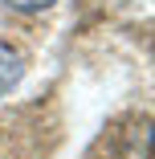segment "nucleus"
Here are the masks:
<instances>
[{"label": "nucleus", "mask_w": 155, "mask_h": 159, "mask_svg": "<svg viewBox=\"0 0 155 159\" xmlns=\"http://www.w3.org/2000/svg\"><path fill=\"white\" fill-rule=\"evenodd\" d=\"M25 78V57L8 45V41H0V98L4 94H12Z\"/></svg>", "instance_id": "f257e3e1"}, {"label": "nucleus", "mask_w": 155, "mask_h": 159, "mask_svg": "<svg viewBox=\"0 0 155 159\" xmlns=\"http://www.w3.org/2000/svg\"><path fill=\"white\" fill-rule=\"evenodd\" d=\"M4 4H8L12 12H21V16H37V12H45V8H53L57 0H4Z\"/></svg>", "instance_id": "f03ea898"}]
</instances>
